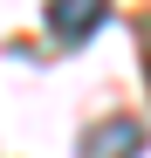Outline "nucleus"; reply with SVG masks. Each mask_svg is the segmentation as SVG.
Returning <instances> with one entry per match:
<instances>
[{
    "mask_svg": "<svg viewBox=\"0 0 151 158\" xmlns=\"http://www.w3.org/2000/svg\"><path fill=\"white\" fill-rule=\"evenodd\" d=\"M151 144V131L137 117H103V124H89L83 131V144H76V158H137Z\"/></svg>",
    "mask_w": 151,
    "mask_h": 158,
    "instance_id": "f257e3e1",
    "label": "nucleus"
},
{
    "mask_svg": "<svg viewBox=\"0 0 151 158\" xmlns=\"http://www.w3.org/2000/svg\"><path fill=\"white\" fill-rule=\"evenodd\" d=\"M103 14H110V0H48V41H89L96 28H103Z\"/></svg>",
    "mask_w": 151,
    "mask_h": 158,
    "instance_id": "f03ea898",
    "label": "nucleus"
}]
</instances>
